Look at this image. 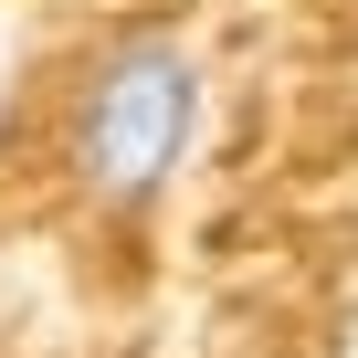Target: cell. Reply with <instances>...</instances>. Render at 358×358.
<instances>
[{
  "instance_id": "1",
  "label": "cell",
  "mask_w": 358,
  "mask_h": 358,
  "mask_svg": "<svg viewBox=\"0 0 358 358\" xmlns=\"http://www.w3.org/2000/svg\"><path fill=\"white\" fill-rule=\"evenodd\" d=\"M190 127H201V64L190 43H169V32H127L95 53V74L74 85V179L106 201V211H148L179 158H190Z\"/></svg>"
}]
</instances>
